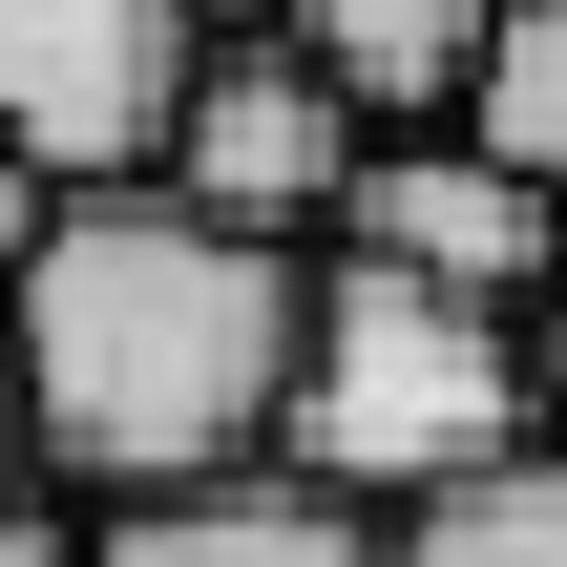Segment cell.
I'll list each match as a JSON object with an SVG mask.
<instances>
[{
	"label": "cell",
	"instance_id": "obj_14",
	"mask_svg": "<svg viewBox=\"0 0 567 567\" xmlns=\"http://www.w3.org/2000/svg\"><path fill=\"white\" fill-rule=\"evenodd\" d=\"M0 484H21V442H0Z\"/></svg>",
	"mask_w": 567,
	"mask_h": 567
},
{
	"label": "cell",
	"instance_id": "obj_12",
	"mask_svg": "<svg viewBox=\"0 0 567 567\" xmlns=\"http://www.w3.org/2000/svg\"><path fill=\"white\" fill-rule=\"evenodd\" d=\"M168 21H189V42H274V0H168Z\"/></svg>",
	"mask_w": 567,
	"mask_h": 567
},
{
	"label": "cell",
	"instance_id": "obj_4",
	"mask_svg": "<svg viewBox=\"0 0 567 567\" xmlns=\"http://www.w3.org/2000/svg\"><path fill=\"white\" fill-rule=\"evenodd\" d=\"M316 252H337V274H400V295H463V316H526V295L567 274L547 210L505 189V147H484V126H358V168H337Z\"/></svg>",
	"mask_w": 567,
	"mask_h": 567
},
{
	"label": "cell",
	"instance_id": "obj_13",
	"mask_svg": "<svg viewBox=\"0 0 567 567\" xmlns=\"http://www.w3.org/2000/svg\"><path fill=\"white\" fill-rule=\"evenodd\" d=\"M21 231H42V168H0V274H21Z\"/></svg>",
	"mask_w": 567,
	"mask_h": 567
},
{
	"label": "cell",
	"instance_id": "obj_7",
	"mask_svg": "<svg viewBox=\"0 0 567 567\" xmlns=\"http://www.w3.org/2000/svg\"><path fill=\"white\" fill-rule=\"evenodd\" d=\"M274 42H295L358 126H463V84H484V42H505V0H274Z\"/></svg>",
	"mask_w": 567,
	"mask_h": 567
},
{
	"label": "cell",
	"instance_id": "obj_8",
	"mask_svg": "<svg viewBox=\"0 0 567 567\" xmlns=\"http://www.w3.org/2000/svg\"><path fill=\"white\" fill-rule=\"evenodd\" d=\"M379 567H567V442H505L484 484H442V505H400Z\"/></svg>",
	"mask_w": 567,
	"mask_h": 567
},
{
	"label": "cell",
	"instance_id": "obj_10",
	"mask_svg": "<svg viewBox=\"0 0 567 567\" xmlns=\"http://www.w3.org/2000/svg\"><path fill=\"white\" fill-rule=\"evenodd\" d=\"M0 567H84V505L63 484H0Z\"/></svg>",
	"mask_w": 567,
	"mask_h": 567
},
{
	"label": "cell",
	"instance_id": "obj_1",
	"mask_svg": "<svg viewBox=\"0 0 567 567\" xmlns=\"http://www.w3.org/2000/svg\"><path fill=\"white\" fill-rule=\"evenodd\" d=\"M295 316L316 252H252L210 210L126 189H42L21 274H0V442L63 505H168L210 463H274L295 421Z\"/></svg>",
	"mask_w": 567,
	"mask_h": 567
},
{
	"label": "cell",
	"instance_id": "obj_11",
	"mask_svg": "<svg viewBox=\"0 0 567 567\" xmlns=\"http://www.w3.org/2000/svg\"><path fill=\"white\" fill-rule=\"evenodd\" d=\"M505 337H526V421H547V442H567V274H547V295H526V316H505Z\"/></svg>",
	"mask_w": 567,
	"mask_h": 567
},
{
	"label": "cell",
	"instance_id": "obj_6",
	"mask_svg": "<svg viewBox=\"0 0 567 567\" xmlns=\"http://www.w3.org/2000/svg\"><path fill=\"white\" fill-rule=\"evenodd\" d=\"M84 567H379V505H337L295 463H210L168 505H84Z\"/></svg>",
	"mask_w": 567,
	"mask_h": 567
},
{
	"label": "cell",
	"instance_id": "obj_5",
	"mask_svg": "<svg viewBox=\"0 0 567 567\" xmlns=\"http://www.w3.org/2000/svg\"><path fill=\"white\" fill-rule=\"evenodd\" d=\"M189 84V21L168 0H0V168L42 189H126L147 126Z\"/></svg>",
	"mask_w": 567,
	"mask_h": 567
},
{
	"label": "cell",
	"instance_id": "obj_2",
	"mask_svg": "<svg viewBox=\"0 0 567 567\" xmlns=\"http://www.w3.org/2000/svg\"><path fill=\"white\" fill-rule=\"evenodd\" d=\"M505 442H547V421H526V337H505V316H463V295H400V274H337V252H316V316H295V421H274V463L400 526V505L484 484Z\"/></svg>",
	"mask_w": 567,
	"mask_h": 567
},
{
	"label": "cell",
	"instance_id": "obj_3",
	"mask_svg": "<svg viewBox=\"0 0 567 567\" xmlns=\"http://www.w3.org/2000/svg\"><path fill=\"white\" fill-rule=\"evenodd\" d=\"M337 168H358V105H337L295 42H189V84H168V126H147V189H168V210H210V231H252V252H316Z\"/></svg>",
	"mask_w": 567,
	"mask_h": 567
},
{
	"label": "cell",
	"instance_id": "obj_9",
	"mask_svg": "<svg viewBox=\"0 0 567 567\" xmlns=\"http://www.w3.org/2000/svg\"><path fill=\"white\" fill-rule=\"evenodd\" d=\"M463 126L505 147V189L547 210V252H567V0H505V42H484V84H463Z\"/></svg>",
	"mask_w": 567,
	"mask_h": 567
}]
</instances>
